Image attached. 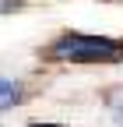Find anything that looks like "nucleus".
<instances>
[{"instance_id":"1","label":"nucleus","mask_w":123,"mask_h":127,"mask_svg":"<svg viewBox=\"0 0 123 127\" xmlns=\"http://www.w3.org/2000/svg\"><path fill=\"white\" fill-rule=\"evenodd\" d=\"M120 57H123L120 39L81 35V32H67L49 46V60H63V64H113Z\"/></svg>"},{"instance_id":"2","label":"nucleus","mask_w":123,"mask_h":127,"mask_svg":"<svg viewBox=\"0 0 123 127\" xmlns=\"http://www.w3.org/2000/svg\"><path fill=\"white\" fill-rule=\"evenodd\" d=\"M0 88H4V109H11L14 102H18V85H14L11 78H4V81H0Z\"/></svg>"},{"instance_id":"3","label":"nucleus","mask_w":123,"mask_h":127,"mask_svg":"<svg viewBox=\"0 0 123 127\" xmlns=\"http://www.w3.org/2000/svg\"><path fill=\"white\" fill-rule=\"evenodd\" d=\"M32 127H56V124H32Z\"/></svg>"}]
</instances>
